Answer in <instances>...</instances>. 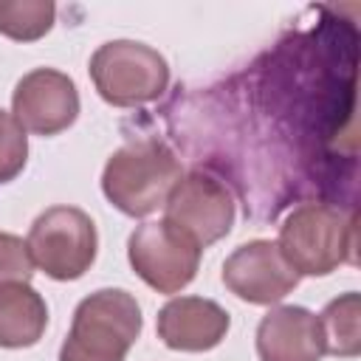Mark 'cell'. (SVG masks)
<instances>
[{
	"label": "cell",
	"instance_id": "3957f363",
	"mask_svg": "<svg viewBox=\"0 0 361 361\" xmlns=\"http://www.w3.org/2000/svg\"><path fill=\"white\" fill-rule=\"evenodd\" d=\"M141 333V307L121 288L85 296L59 347V361H124Z\"/></svg>",
	"mask_w": 361,
	"mask_h": 361
},
{
	"label": "cell",
	"instance_id": "52a82bcc",
	"mask_svg": "<svg viewBox=\"0 0 361 361\" xmlns=\"http://www.w3.org/2000/svg\"><path fill=\"white\" fill-rule=\"evenodd\" d=\"M164 220L180 228L186 237H192L200 248H206L231 231L234 223L231 192L217 178L195 169L172 186L164 203Z\"/></svg>",
	"mask_w": 361,
	"mask_h": 361
},
{
	"label": "cell",
	"instance_id": "ba28073f",
	"mask_svg": "<svg viewBox=\"0 0 361 361\" xmlns=\"http://www.w3.org/2000/svg\"><path fill=\"white\" fill-rule=\"evenodd\" d=\"M11 110L25 133L56 135L76 121L79 93L68 73L54 68H37L17 82Z\"/></svg>",
	"mask_w": 361,
	"mask_h": 361
},
{
	"label": "cell",
	"instance_id": "2e32d148",
	"mask_svg": "<svg viewBox=\"0 0 361 361\" xmlns=\"http://www.w3.org/2000/svg\"><path fill=\"white\" fill-rule=\"evenodd\" d=\"M34 276V259L28 254L25 240L17 234L0 231V285L6 282H28Z\"/></svg>",
	"mask_w": 361,
	"mask_h": 361
},
{
	"label": "cell",
	"instance_id": "7c38bea8",
	"mask_svg": "<svg viewBox=\"0 0 361 361\" xmlns=\"http://www.w3.org/2000/svg\"><path fill=\"white\" fill-rule=\"evenodd\" d=\"M48 305L28 282L0 285V347H31L42 338Z\"/></svg>",
	"mask_w": 361,
	"mask_h": 361
},
{
	"label": "cell",
	"instance_id": "5b68a950",
	"mask_svg": "<svg viewBox=\"0 0 361 361\" xmlns=\"http://www.w3.org/2000/svg\"><path fill=\"white\" fill-rule=\"evenodd\" d=\"M28 254L34 268L45 271L51 279L68 282L79 279L96 259V226L90 214L76 206L45 209L28 231Z\"/></svg>",
	"mask_w": 361,
	"mask_h": 361
},
{
	"label": "cell",
	"instance_id": "6da1fadb",
	"mask_svg": "<svg viewBox=\"0 0 361 361\" xmlns=\"http://www.w3.org/2000/svg\"><path fill=\"white\" fill-rule=\"evenodd\" d=\"M180 178V161L166 144L155 138H138L118 147L107 158L102 192L127 217H147L166 203L172 186Z\"/></svg>",
	"mask_w": 361,
	"mask_h": 361
},
{
	"label": "cell",
	"instance_id": "7a4b0ae2",
	"mask_svg": "<svg viewBox=\"0 0 361 361\" xmlns=\"http://www.w3.org/2000/svg\"><path fill=\"white\" fill-rule=\"evenodd\" d=\"M276 245L296 274L327 276L341 262H355V212L302 203L285 217Z\"/></svg>",
	"mask_w": 361,
	"mask_h": 361
},
{
	"label": "cell",
	"instance_id": "9a60e30c",
	"mask_svg": "<svg viewBox=\"0 0 361 361\" xmlns=\"http://www.w3.org/2000/svg\"><path fill=\"white\" fill-rule=\"evenodd\" d=\"M28 161V135L17 118L0 110V183L14 180Z\"/></svg>",
	"mask_w": 361,
	"mask_h": 361
},
{
	"label": "cell",
	"instance_id": "9c48e42d",
	"mask_svg": "<svg viewBox=\"0 0 361 361\" xmlns=\"http://www.w3.org/2000/svg\"><path fill=\"white\" fill-rule=\"evenodd\" d=\"M223 282L243 302L274 305L299 285V274L288 265L276 243L251 240L223 262Z\"/></svg>",
	"mask_w": 361,
	"mask_h": 361
},
{
	"label": "cell",
	"instance_id": "30bf717a",
	"mask_svg": "<svg viewBox=\"0 0 361 361\" xmlns=\"http://www.w3.org/2000/svg\"><path fill=\"white\" fill-rule=\"evenodd\" d=\"M228 324V313L203 296H178L158 310V336L169 350H212L226 338Z\"/></svg>",
	"mask_w": 361,
	"mask_h": 361
},
{
	"label": "cell",
	"instance_id": "5bb4252c",
	"mask_svg": "<svg viewBox=\"0 0 361 361\" xmlns=\"http://www.w3.org/2000/svg\"><path fill=\"white\" fill-rule=\"evenodd\" d=\"M54 14L56 8L48 0H0V34L34 42L51 31Z\"/></svg>",
	"mask_w": 361,
	"mask_h": 361
},
{
	"label": "cell",
	"instance_id": "8fae6325",
	"mask_svg": "<svg viewBox=\"0 0 361 361\" xmlns=\"http://www.w3.org/2000/svg\"><path fill=\"white\" fill-rule=\"evenodd\" d=\"M259 361H319L324 355L316 313L299 305L271 307L257 327Z\"/></svg>",
	"mask_w": 361,
	"mask_h": 361
},
{
	"label": "cell",
	"instance_id": "277c9868",
	"mask_svg": "<svg viewBox=\"0 0 361 361\" xmlns=\"http://www.w3.org/2000/svg\"><path fill=\"white\" fill-rule=\"evenodd\" d=\"M90 79L107 104L135 107L155 102L166 90L169 65L144 42L113 39L90 56Z\"/></svg>",
	"mask_w": 361,
	"mask_h": 361
},
{
	"label": "cell",
	"instance_id": "4fadbf2b",
	"mask_svg": "<svg viewBox=\"0 0 361 361\" xmlns=\"http://www.w3.org/2000/svg\"><path fill=\"white\" fill-rule=\"evenodd\" d=\"M324 353L353 358L361 350V299L355 290L333 299L319 316Z\"/></svg>",
	"mask_w": 361,
	"mask_h": 361
},
{
	"label": "cell",
	"instance_id": "8992f818",
	"mask_svg": "<svg viewBox=\"0 0 361 361\" xmlns=\"http://www.w3.org/2000/svg\"><path fill=\"white\" fill-rule=\"evenodd\" d=\"M133 271L158 293L186 288L200 265V245L166 220L141 223L127 240Z\"/></svg>",
	"mask_w": 361,
	"mask_h": 361
}]
</instances>
